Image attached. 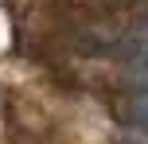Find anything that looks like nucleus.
Segmentation results:
<instances>
[{"instance_id": "2", "label": "nucleus", "mask_w": 148, "mask_h": 144, "mask_svg": "<svg viewBox=\"0 0 148 144\" xmlns=\"http://www.w3.org/2000/svg\"><path fill=\"white\" fill-rule=\"evenodd\" d=\"M129 82L136 90H148V59H133V70H129Z\"/></svg>"}, {"instance_id": "1", "label": "nucleus", "mask_w": 148, "mask_h": 144, "mask_svg": "<svg viewBox=\"0 0 148 144\" xmlns=\"http://www.w3.org/2000/svg\"><path fill=\"white\" fill-rule=\"evenodd\" d=\"M129 117H133V125L148 129V90L136 93V101H133V109H129Z\"/></svg>"}]
</instances>
